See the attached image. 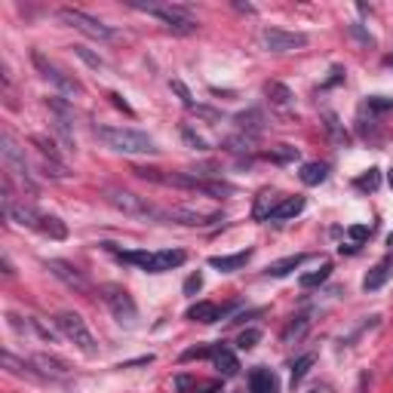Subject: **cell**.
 <instances>
[{"instance_id":"cell-1","label":"cell","mask_w":393,"mask_h":393,"mask_svg":"<svg viewBox=\"0 0 393 393\" xmlns=\"http://www.w3.org/2000/svg\"><path fill=\"white\" fill-rule=\"evenodd\" d=\"M96 136L120 154H157L160 151L154 138L138 129H129V126H96Z\"/></svg>"},{"instance_id":"cell-2","label":"cell","mask_w":393,"mask_h":393,"mask_svg":"<svg viewBox=\"0 0 393 393\" xmlns=\"http://www.w3.org/2000/svg\"><path fill=\"white\" fill-rule=\"evenodd\" d=\"M120 262H129L136 268L148 270V274H166L185 264V252L181 249H160V252H117Z\"/></svg>"},{"instance_id":"cell-3","label":"cell","mask_w":393,"mask_h":393,"mask_svg":"<svg viewBox=\"0 0 393 393\" xmlns=\"http://www.w3.org/2000/svg\"><path fill=\"white\" fill-rule=\"evenodd\" d=\"M99 295H101V301H105V307L111 310V316L123 329H136L138 326V307H136L132 295L126 292L123 286H117V283H105V286L99 289Z\"/></svg>"},{"instance_id":"cell-4","label":"cell","mask_w":393,"mask_h":393,"mask_svg":"<svg viewBox=\"0 0 393 393\" xmlns=\"http://www.w3.org/2000/svg\"><path fill=\"white\" fill-rule=\"evenodd\" d=\"M55 329H59V332L65 335L80 353H86V357H96L99 353L96 338H92L90 326H86V320L80 314H74V310H62V314L55 316Z\"/></svg>"},{"instance_id":"cell-5","label":"cell","mask_w":393,"mask_h":393,"mask_svg":"<svg viewBox=\"0 0 393 393\" xmlns=\"http://www.w3.org/2000/svg\"><path fill=\"white\" fill-rule=\"evenodd\" d=\"M129 6L138 12H148V16L160 18V22L166 25V31H173V34H194L196 31V22L188 16L185 6H173V3H129Z\"/></svg>"},{"instance_id":"cell-6","label":"cell","mask_w":393,"mask_h":393,"mask_svg":"<svg viewBox=\"0 0 393 393\" xmlns=\"http://www.w3.org/2000/svg\"><path fill=\"white\" fill-rule=\"evenodd\" d=\"M31 62H34V68L40 71V77L47 80V84H53L62 96H68V99L84 96V84H80L77 77H71V74H65L55 62H49L43 53H37V49H34V53H31Z\"/></svg>"},{"instance_id":"cell-7","label":"cell","mask_w":393,"mask_h":393,"mask_svg":"<svg viewBox=\"0 0 393 393\" xmlns=\"http://www.w3.org/2000/svg\"><path fill=\"white\" fill-rule=\"evenodd\" d=\"M160 218H169L185 227H209V225H218L225 218V212L221 209H203L196 203H181V206H173L169 212H160Z\"/></svg>"},{"instance_id":"cell-8","label":"cell","mask_w":393,"mask_h":393,"mask_svg":"<svg viewBox=\"0 0 393 393\" xmlns=\"http://www.w3.org/2000/svg\"><path fill=\"white\" fill-rule=\"evenodd\" d=\"M105 200L111 203L117 212L129 215V218H157V209L151 206L144 196L132 194V191H123V188H105Z\"/></svg>"},{"instance_id":"cell-9","label":"cell","mask_w":393,"mask_h":393,"mask_svg":"<svg viewBox=\"0 0 393 393\" xmlns=\"http://www.w3.org/2000/svg\"><path fill=\"white\" fill-rule=\"evenodd\" d=\"M0 154H3V166H6V173H12V175H18V179L25 181V188H28L31 194L37 191L34 188V179H31V173H28V160H25V151L18 148V142L10 136V132H0Z\"/></svg>"},{"instance_id":"cell-10","label":"cell","mask_w":393,"mask_h":393,"mask_svg":"<svg viewBox=\"0 0 393 393\" xmlns=\"http://www.w3.org/2000/svg\"><path fill=\"white\" fill-rule=\"evenodd\" d=\"M59 18H62L65 25H71V28H77L80 34L92 37V40H114V37H117V31H114V28L101 25L99 18L86 16L84 10H74V6H62V10H59Z\"/></svg>"},{"instance_id":"cell-11","label":"cell","mask_w":393,"mask_h":393,"mask_svg":"<svg viewBox=\"0 0 393 393\" xmlns=\"http://www.w3.org/2000/svg\"><path fill=\"white\" fill-rule=\"evenodd\" d=\"M262 43L268 53H295V49L307 47V34L301 31H286V28H264Z\"/></svg>"},{"instance_id":"cell-12","label":"cell","mask_w":393,"mask_h":393,"mask_svg":"<svg viewBox=\"0 0 393 393\" xmlns=\"http://www.w3.org/2000/svg\"><path fill=\"white\" fill-rule=\"evenodd\" d=\"M47 270L55 277V280L65 283L68 289H74V292H80V295H90V292H92L90 277H86L80 268H74L71 262H62V258H49V262H47Z\"/></svg>"},{"instance_id":"cell-13","label":"cell","mask_w":393,"mask_h":393,"mask_svg":"<svg viewBox=\"0 0 393 393\" xmlns=\"http://www.w3.org/2000/svg\"><path fill=\"white\" fill-rule=\"evenodd\" d=\"M31 363L37 366V372H40L43 378H68L71 375V366L59 357H49V353H34Z\"/></svg>"},{"instance_id":"cell-14","label":"cell","mask_w":393,"mask_h":393,"mask_svg":"<svg viewBox=\"0 0 393 393\" xmlns=\"http://www.w3.org/2000/svg\"><path fill=\"white\" fill-rule=\"evenodd\" d=\"M249 393H280V378L264 366H255L249 372Z\"/></svg>"},{"instance_id":"cell-15","label":"cell","mask_w":393,"mask_h":393,"mask_svg":"<svg viewBox=\"0 0 393 393\" xmlns=\"http://www.w3.org/2000/svg\"><path fill=\"white\" fill-rule=\"evenodd\" d=\"M6 218L16 221V225H22V227H34V231H40V218H43V215L37 212L34 206H28V203H12V209L6 212Z\"/></svg>"},{"instance_id":"cell-16","label":"cell","mask_w":393,"mask_h":393,"mask_svg":"<svg viewBox=\"0 0 393 393\" xmlns=\"http://www.w3.org/2000/svg\"><path fill=\"white\" fill-rule=\"evenodd\" d=\"M212 363H215V369L221 372V378H233V375L240 372V359H237V353H233L231 347H225V344L215 347Z\"/></svg>"},{"instance_id":"cell-17","label":"cell","mask_w":393,"mask_h":393,"mask_svg":"<svg viewBox=\"0 0 393 393\" xmlns=\"http://www.w3.org/2000/svg\"><path fill=\"white\" fill-rule=\"evenodd\" d=\"M3 369L12 372V375H18V378H31V381H40V378H43L31 359L25 363V359H18L16 353H10V351H3Z\"/></svg>"},{"instance_id":"cell-18","label":"cell","mask_w":393,"mask_h":393,"mask_svg":"<svg viewBox=\"0 0 393 393\" xmlns=\"http://www.w3.org/2000/svg\"><path fill=\"white\" fill-rule=\"evenodd\" d=\"M249 258H252V249L233 252V255H212V258H209V268L221 270V274H233V270H240L246 262H249Z\"/></svg>"},{"instance_id":"cell-19","label":"cell","mask_w":393,"mask_h":393,"mask_svg":"<svg viewBox=\"0 0 393 393\" xmlns=\"http://www.w3.org/2000/svg\"><path fill=\"white\" fill-rule=\"evenodd\" d=\"M188 320H194V322H218L221 320V307L218 304H212V301H196L188 307Z\"/></svg>"},{"instance_id":"cell-20","label":"cell","mask_w":393,"mask_h":393,"mask_svg":"<svg viewBox=\"0 0 393 393\" xmlns=\"http://www.w3.org/2000/svg\"><path fill=\"white\" fill-rule=\"evenodd\" d=\"M393 277V262H381V264H375V268L366 274V280H363V289L366 292H375V289H381L384 283H388Z\"/></svg>"},{"instance_id":"cell-21","label":"cell","mask_w":393,"mask_h":393,"mask_svg":"<svg viewBox=\"0 0 393 393\" xmlns=\"http://www.w3.org/2000/svg\"><path fill=\"white\" fill-rule=\"evenodd\" d=\"M304 262H307L304 252H298V255H286V258H280V262H270L268 264V277H289L292 270L301 268Z\"/></svg>"},{"instance_id":"cell-22","label":"cell","mask_w":393,"mask_h":393,"mask_svg":"<svg viewBox=\"0 0 393 393\" xmlns=\"http://www.w3.org/2000/svg\"><path fill=\"white\" fill-rule=\"evenodd\" d=\"M264 96H268L270 105H277V107L292 105V90H289L286 84H277V80H268V84H264Z\"/></svg>"},{"instance_id":"cell-23","label":"cell","mask_w":393,"mask_h":393,"mask_svg":"<svg viewBox=\"0 0 393 393\" xmlns=\"http://www.w3.org/2000/svg\"><path fill=\"white\" fill-rule=\"evenodd\" d=\"M298 212H304V196H283V203L270 212L274 221H286V218H295Z\"/></svg>"},{"instance_id":"cell-24","label":"cell","mask_w":393,"mask_h":393,"mask_svg":"<svg viewBox=\"0 0 393 393\" xmlns=\"http://www.w3.org/2000/svg\"><path fill=\"white\" fill-rule=\"evenodd\" d=\"M322 126H326V132L332 136L335 144H347V142H351V136L344 132V123L338 120V114H335V111H322Z\"/></svg>"},{"instance_id":"cell-25","label":"cell","mask_w":393,"mask_h":393,"mask_svg":"<svg viewBox=\"0 0 393 393\" xmlns=\"http://www.w3.org/2000/svg\"><path fill=\"white\" fill-rule=\"evenodd\" d=\"M280 203H283L280 194L270 191V188H264V191L258 194V203H255V218H270V212H274Z\"/></svg>"},{"instance_id":"cell-26","label":"cell","mask_w":393,"mask_h":393,"mask_svg":"<svg viewBox=\"0 0 393 393\" xmlns=\"http://www.w3.org/2000/svg\"><path fill=\"white\" fill-rule=\"evenodd\" d=\"M329 274H332V264L322 262L316 270H307V274L298 277V283H301V289H314V286H320V283H326Z\"/></svg>"},{"instance_id":"cell-27","label":"cell","mask_w":393,"mask_h":393,"mask_svg":"<svg viewBox=\"0 0 393 393\" xmlns=\"http://www.w3.org/2000/svg\"><path fill=\"white\" fill-rule=\"evenodd\" d=\"M326 173H329L326 163H304L298 175H301V181L307 188H314V185H320V181H326Z\"/></svg>"},{"instance_id":"cell-28","label":"cell","mask_w":393,"mask_h":393,"mask_svg":"<svg viewBox=\"0 0 393 393\" xmlns=\"http://www.w3.org/2000/svg\"><path fill=\"white\" fill-rule=\"evenodd\" d=\"M40 231L47 233V237H53V240H65L68 237L65 221L55 218V215H43V218H40Z\"/></svg>"},{"instance_id":"cell-29","label":"cell","mask_w":393,"mask_h":393,"mask_svg":"<svg viewBox=\"0 0 393 393\" xmlns=\"http://www.w3.org/2000/svg\"><path fill=\"white\" fill-rule=\"evenodd\" d=\"M307 326H310L307 316H295V320L283 329V341H286V344H292V341H298L304 332H307Z\"/></svg>"},{"instance_id":"cell-30","label":"cell","mask_w":393,"mask_h":393,"mask_svg":"<svg viewBox=\"0 0 393 393\" xmlns=\"http://www.w3.org/2000/svg\"><path fill=\"white\" fill-rule=\"evenodd\" d=\"M233 120H237L240 129L252 132V136H255V132H262V114H258V111H243V114H237Z\"/></svg>"},{"instance_id":"cell-31","label":"cell","mask_w":393,"mask_h":393,"mask_svg":"<svg viewBox=\"0 0 393 393\" xmlns=\"http://www.w3.org/2000/svg\"><path fill=\"white\" fill-rule=\"evenodd\" d=\"M314 363H316L314 353H304V357L292 366V388H295V384H301V381H304V375L310 372V366H314Z\"/></svg>"},{"instance_id":"cell-32","label":"cell","mask_w":393,"mask_h":393,"mask_svg":"<svg viewBox=\"0 0 393 393\" xmlns=\"http://www.w3.org/2000/svg\"><path fill=\"white\" fill-rule=\"evenodd\" d=\"M31 144H37V148H40V154L47 157V160H53V163H62L59 151H55V144L49 142L47 136H31Z\"/></svg>"},{"instance_id":"cell-33","label":"cell","mask_w":393,"mask_h":393,"mask_svg":"<svg viewBox=\"0 0 393 393\" xmlns=\"http://www.w3.org/2000/svg\"><path fill=\"white\" fill-rule=\"evenodd\" d=\"M264 157H268V160H277V163H286V160H295L298 151L292 148V144H277V148H270Z\"/></svg>"},{"instance_id":"cell-34","label":"cell","mask_w":393,"mask_h":393,"mask_svg":"<svg viewBox=\"0 0 393 393\" xmlns=\"http://www.w3.org/2000/svg\"><path fill=\"white\" fill-rule=\"evenodd\" d=\"M258 341H262V332H258V329H246V332H240L237 347H240V351H252Z\"/></svg>"},{"instance_id":"cell-35","label":"cell","mask_w":393,"mask_h":393,"mask_svg":"<svg viewBox=\"0 0 393 393\" xmlns=\"http://www.w3.org/2000/svg\"><path fill=\"white\" fill-rule=\"evenodd\" d=\"M181 138H185L188 144H191L194 151H209V144H206V138L203 136H196V132L191 129V126H181Z\"/></svg>"},{"instance_id":"cell-36","label":"cell","mask_w":393,"mask_h":393,"mask_svg":"<svg viewBox=\"0 0 393 393\" xmlns=\"http://www.w3.org/2000/svg\"><path fill=\"white\" fill-rule=\"evenodd\" d=\"M378 181H381V173H378V169H369V175H359L357 179V188H363V191H375Z\"/></svg>"},{"instance_id":"cell-37","label":"cell","mask_w":393,"mask_h":393,"mask_svg":"<svg viewBox=\"0 0 393 393\" xmlns=\"http://www.w3.org/2000/svg\"><path fill=\"white\" fill-rule=\"evenodd\" d=\"M369 111H378V114H384V111H393V99H388V96H369Z\"/></svg>"},{"instance_id":"cell-38","label":"cell","mask_w":393,"mask_h":393,"mask_svg":"<svg viewBox=\"0 0 393 393\" xmlns=\"http://www.w3.org/2000/svg\"><path fill=\"white\" fill-rule=\"evenodd\" d=\"M212 353H215V347H191V351L181 353V363H191V359H206V357H212Z\"/></svg>"},{"instance_id":"cell-39","label":"cell","mask_w":393,"mask_h":393,"mask_svg":"<svg viewBox=\"0 0 393 393\" xmlns=\"http://www.w3.org/2000/svg\"><path fill=\"white\" fill-rule=\"evenodd\" d=\"M169 86H173V92H179L181 105H185L188 111H191V107H194V99H191V92H188V86L181 84V80H173V84H169Z\"/></svg>"},{"instance_id":"cell-40","label":"cell","mask_w":393,"mask_h":393,"mask_svg":"<svg viewBox=\"0 0 393 393\" xmlns=\"http://www.w3.org/2000/svg\"><path fill=\"white\" fill-rule=\"evenodd\" d=\"M194 393H221V381L218 378H212V381H200V378H196Z\"/></svg>"},{"instance_id":"cell-41","label":"cell","mask_w":393,"mask_h":393,"mask_svg":"<svg viewBox=\"0 0 393 393\" xmlns=\"http://www.w3.org/2000/svg\"><path fill=\"white\" fill-rule=\"evenodd\" d=\"M74 53H77L80 59H84L86 65H90V68H101V65H105V62H101L99 55H92V53H90V49H86V47H74Z\"/></svg>"},{"instance_id":"cell-42","label":"cell","mask_w":393,"mask_h":393,"mask_svg":"<svg viewBox=\"0 0 393 393\" xmlns=\"http://www.w3.org/2000/svg\"><path fill=\"white\" fill-rule=\"evenodd\" d=\"M347 233H351V240L353 243H363V240H369V225H353V227H347Z\"/></svg>"},{"instance_id":"cell-43","label":"cell","mask_w":393,"mask_h":393,"mask_svg":"<svg viewBox=\"0 0 393 393\" xmlns=\"http://www.w3.org/2000/svg\"><path fill=\"white\" fill-rule=\"evenodd\" d=\"M194 384H196L194 375H179L175 378V390L179 393H194Z\"/></svg>"},{"instance_id":"cell-44","label":"cell","mask_w":393,"mask_h":393,"mask_svg":"<svg viewBox=\"0 0 393 393\" xmlns=\"http://www.w3.org/2000/svg\"><path fill=\"white\" fill-rule=\"evenodd\" d=\"M351 34L357 37V40L363 43V47H375V37H372L369 31H363V28H359V25H351Z\"/></svg>"},{"instance_id":"cell-45","label":"cell","mask_w":393,"mask_h":393,"mask_svg":"<svg viewBox=\"0 0 393 393\" xmlns=\"http://www.w3.org/2000/svg\"><path fill=\"white\" fill-rule=\"evenodd\" d=\"M200 289H203V277H200V274H191V277L185 280V295H196Z\"/></svg>"},{"instance_id":"cell-46","label":"cell","mask_w":393,"mask_h":393,"mask_svg":"<svg viewBox=\"0 0 393 393\" xmlns=\"http://www.w3.org/2000/svg\"><path fill=\"white\" fill-rule=\"evenodd\" d=\"M107 99H111V101H114V107H120V111H123V114H132V107H129V105H126V101H123V99H120V96H117V92H111V96H107Z\"/></svg>"},{"instance_id":"cell-47","label":"cell","mask_w":393,"mask_h":393,"mask_svg":"<svg viewBox=\"0 0 393 393\" xmlns=\"http://www.w3.org/2000/svg\"><path fill=\"white\" fill-rule=\"evenodd\" d=\"M3 274L12 277V264H10V258H6V255H3Z\"/></svg>"},{"instance_id":"cell-48","label":"cell","mask_w":393,"mask_h":393,"mask_svg":"<svg viewBox=\"0 0 393 393\" xmlns=\"http://www.w3.org/2000/svg\"><path fill=\"white\" fill-rule=\"evenodd\" d=\"M357 393H366V378H363V381H359V390Z\"/></svg>"},{"instance_id":"cell-49","label":"cell","mask_w":393,"mask_h":393,"mask_svg":"<svg viewBox=\"0 0 393 393\" xmlns=\"http://www.w3.org/2000/svg\"><path fill=\"white\" fill-rule=\"evenodd\" d=\"M388 246H393V231H390V237H388Z\"/></svg>"},{"instance_id":"cell-50","label":"cell","mask_w":393,"mask_h":393,"mask_svg":"<svg viewBox=\"0 0 393 393\" xmlns=\"http://www.w3.org/2000/svg\"><path fill=\"white\" fill-rule=\"evenodd\" d=\"M390 188H393V173H390Z\"/></svg>"},{"instance_id":"cell-51","label":"cell","mask_w":393,"mask_h":393,"mask_svg":"<svg viewBox=\"0 0 393 393\" xmlns=\"http://www.w3.org/2000/svg\"><path fill=\"white\" fill-rule=\"evenodd\" d=\"M314 393H320V390H314Z\"/></svg>"}]
</instances>
